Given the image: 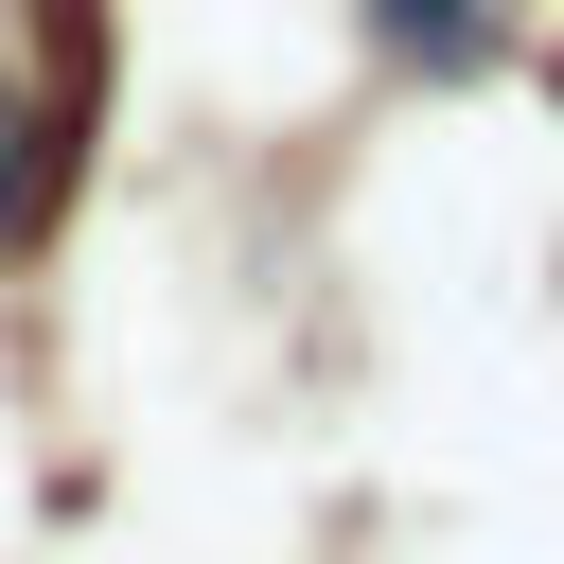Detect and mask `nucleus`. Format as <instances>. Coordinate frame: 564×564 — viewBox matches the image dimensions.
I'll use <instances>...</instances> for the list:
<instances>
[{
	"label": "nucleus",
	"instance_id": "f257e3e1",
	"mask_svg": "<svg viewBox=\"0 0 564 564\" xmlns=\"http://www.w3.org/2000/svg\"><path fill=\"white\" fill-rule=\"evenodd\" d=\"M370 35H388L405 70H476V53H494V0H370Z\"/></svg>",
	"mask_w": 564,
	"mask_h": 564
},
{
	"label": "nucleus",
	"instance_id": "f03ea898",
	"mask_svg": "<svg viewBox=\"0 0 564 564\" xmlns=\"http://www.w3.org/2000/svg\"><path fill=\"white\" fill-rule=\"evenodd\" d=\"M35 194H53V141H35V106H18V88H0V247H18V229H35Z\"/></svg>",
	"mask_w": 564,
	"mask_h": 564
}]
</instances>
